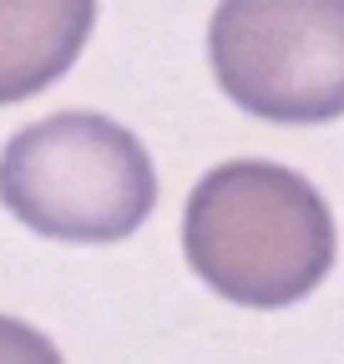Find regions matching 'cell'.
I'll return each instance as SVG.
<instances>
[{"label": "cell", "instance_id": "obj_3", "mask_svg": "<svg viewBox=\"0 0 344 364\" xmlns=\"http://www.w3.org/2000/svg\"><path fill=\"white\" fill-rule=\"evenodd\" d=\"M208 61L228 102L258 122L344 117V0H218Z\"/></svg>", "mask_w": 344, "mask_h": 364}, {"label": "cell", "instance_id": "obj_4", "mask_svg": "<svg viewBox=\"0 0 344 364\" xmlns=\"http://www.w3.org/2000/svg\"><path fill=\"white\" fill-rule=\"evenodd\" d=\"M97 0H0V107L56 86L86 51Z\"/></svg>", "mask_w": 344, "mask_h": 364}, {"label": "cell", "instance_id": "obj_1", "mask_svg": "<svg viewBox=\"0 0 344 364\" xmlns=\"http://www.w3.org/2000/svg\"><path fill=\"white\" fill-rule=\"evenodd\" d=\"M183 253L218 299L289 309L329 279L339 233L324 193L304 172L238 157L188 193Z\"/></svg>", "mask_w": 344, "mask_h": 364}, {"label": "cell", "instance_id": "obj_5", "mask_svg": "<svg viewBox=\"0 0 344 364\" xmlns=\"http://www.w3.org/2000/svg\"><path fill=\"white\" fill-rule=\"evenodd\" d=\"M0 364H66V359L41 329L21 324V318H11V314H0Z\"/></svg>", "mask_w": 344, "mask_h": 364}, {"label": "cell", "instance_id": "obj_2", "mask_svg": "<svg viewBox=\"0 0 344 364\" xmlns=\"http://www.w3.org/2000/svg\"><path fill=\"white\" fill-rule=\"evenodd\" d=\"M0 208L51 243H122L152 218L157 172L122 122L56 112L6 142Z\"/></svg>", "mask_w": 344, "mask_h": 364}]
</instances>
